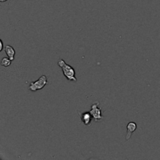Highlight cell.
<instances>
[{
  "label": "cell",
  "mask_w": 160,
  "mask_h": 160,
  "mask_svg": "<svg viewBox=\"0 0 160 160\" xmlns=\"http://www.w3.org/2000/svg\"><path fill=\"white\" fill-rule=\"evenodd\" d=\"M58 65L59 67L62 69L63 75L66 77V78L68 80H72V81H77L76 73H75L74 69L71 66L67 64L63 59H59L58 61Z\"/></svg>",
  "instance_id": "cell-1"
},
{
  "label": "cell",
  "mask_w": 160,
  "mask_h": 160,
  "mask_svg": "<svg viewBox=\"0 0 160 160\" xmlns=\"http://www.w3.org/2000/svg\"><path fill=\"white\" fill-rule=\"evenodd\" d=\"M47 84H48L47 77L45 75H42L36 81L31 82L30 86H29V90H31V92H36L38 90L42 89Z\"/></svg>",
  "instance_id": "cell-2"
},
{
  "label": "cell",
  "mask_w": 160,
  "mask_h": 160,
  "mask_svg": "<svg viewBox=\"0 0 160 160\" xmlns=\"http://www.w3.org/2000/svg\"><path fill=\"white\" fill-rule=\"evenodd\" d=\"M90 113L92 114L94 120L96 122H99L103 118L102 116V109L100 106V103L99 102L96 101L92 103V107H91V110L89 111Z\"/></svg>",
  "instance_id": "cell-3"
},
{
  "label": "cell",
  "mask_w": 160,
  "mask_h": 160,
  "mask_svg": "<svg viewBox=\"0 0 160 160\" xmlns=\"http://www.w3.org/2000/svg\"><path fill=\"white\" fill-rule=\"evenodd\" d=\"M137 127V126L135 122L128 123V124L127 125V136H126V141H128V140L130 138L132 133L135 131Z\"/></svg>",
  "instance_id": "cell-4"
},
{
  "label": "cell",
  "mask_w": 160,
  "mask_h": 160,
  "mask_svg": "<svg viewBox=\"0 0 160 160\" xmlns=\"http://www.w3.org/2000/svg\"><path fill=\"white\" fill-rule=\"evenodd\" d=\"M92 118L93 117H92V114L90 113V112H81V114H80V119H81L82 122L84 123V124L86 126H89L91 124Z\"/></svg>",
  "instance_id": "cell-5"
},
{
  "label": "cell",
  "mask_w": 160,
  "mask_h": 160,
  "mask_svg": "<svg viewBox=\"0 0 160 160\" xmlns=\"http://www.w3.org/2000/svg\"><path fill=\"white\" fill-rule=\"evenodd\" d=\"M4 49H5V52H6V53L8 57L10 58L12 61L14 60V57H15L16 54V52L15 50H14V49L13 48L11 45H6V47L4 48Z\"/></svg>",
  "instance_id": "cell-6"
},
{
  "label": "cell",
  "mask_w": 160,
  "mask_h": 160,
  "mask_svg": "<svg viewBox=\"0 0 160 160\" xmlns=\"http://www.w3.org/2000/svg\"><path fill=\"white\" fill-rule=\"evenodd\" d=\"M11 62H12V60L9 57L8 58L4 57V58H2V61H1V65H2V67H9L10 64H11Z\"/></svg>",
  "instance_id": "cell-7"
},
{
  "label": "cell",
  "mask_w": 160,
  "mask_h": 160,
  "mask_svg": "<svg viewBox=\"0 0 160 160\" xmlns=\"http://www.w3.org/2000/svg\"><path fill=\"white\" fill-rule=\"evenodd\" d=\"M4 49V46H3V42H2V40H0V52L2 51V49Z\"/></svg>",
  "instance_id": "cell-8"
},
{
  "label": "cell",
  "mask_w": 160,
  "mask_h": 160,
  "mask_svg": "<svg viewBox=\"0 0 160 160\" xmlns=\"http://www.w3.org/2000/svg\"><path fill=\"white\" fill-rule=\"evenodd\" d=\"M1 2H6V1H7V0H0Z\"/></svg>",
  "instance_id": "cell-9"
}]
</instances>
